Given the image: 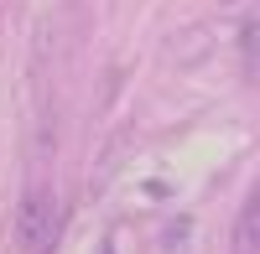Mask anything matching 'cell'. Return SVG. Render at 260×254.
<instances>
[{"mask_svg": "<svg viewBox=\"0 0 260 254\" xmlns=\"http://www.w3.org/2000/svg\"><path fill=\"white\" fill-rule=\"evenodd\" d=\"M52 228H57V192L47 182L26 187V197L16 202V223H11V239L21 254H37L52 244Z\"/></svg>", "mask_w": 260, "mask_h": 254, "instance_id": "cell-1", "label": "cell"}, {"mask_svg": "<svg viewBox=\"0 0 260 254\" xmlns=\"http://www.w3.org/2000/svg\"><path fill=\"white\" fill-rule=\"evenodd\" d=\"M234 254H260V187L245 197L240 218H234Z\"/></svg>", "mask_w": 260, "mask_h": 254, "instance_id": "cell-2", "label": "cell"}, {"mask_svg": "<svg viewBox=\"0 0 260 254\" xmlns=\"http://www.w3.org/2000/svg\"><path fill=\"white\" fill-rule=\"evenodd\" d=\"M240 47H245V68H250V78H260V26H255V21L245 26Z\"/></svg>", "mask_w": 260, "mask_h": 254, "instance_id": "cell-3", "label": "cell"}]
</instances>
